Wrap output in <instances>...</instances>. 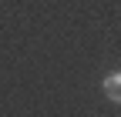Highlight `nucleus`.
I'll use <instances>...</instances> for the list:
<instances>
[{
	"mask_svg": "<svg viewBox=\"0 0 121 117\" xmlns=\"http://www.w3.org/2000/svg\"><path fill=\"white\" fill-rule=\"evenodd\" d=\"M104 97H111V100H118L121 104V70H111L108 77H104Z\"/></svg>",
	"mask_w": 121,
	"mask_h": 117,
	"instance_id": "nucleus-1",
	"label": "nucleus"
}]
</instances>
